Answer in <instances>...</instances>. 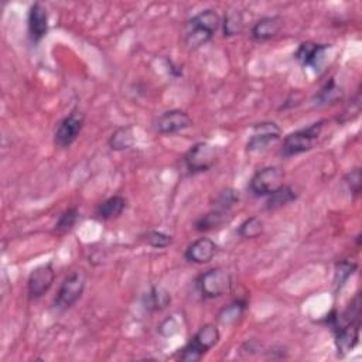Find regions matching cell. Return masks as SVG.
Instances as JSON below:
<instances>
[{
    "instance_id": "1",
    "label": "cell",
    "mask_w": 362,
    "mask_h": 362,
    "mask_svg": "<svg viewBox=\"0 0 362 362\" xmlns=\"http://www.w3.org/2000/svg\"><path fill=\"white\" fill-rule=\"evenodd\" d=\"M221 25L219 16L215 11L207 9L195 15L187 23L184 43L188 49L195 50L210 43Z\"/></svg>"
},
{
    "instance_id": "2",
    "label": "cell",
    "mask_w": 362,
    "mask_h": 362,
    "mask_svg": "<svg viewBox=\"0 0 362 362\" xmlns=\"http://www.w3.org/2000/svg\"><path fill=\"white\" fill-rule=\"evenodd\" d=\"M324 123L325 121H318L315 123H311L307 128L298 129L287 135L283 140L280 155L287 159V157H293L311 150L321 136Z\"/></svg>"
},
{
    "instance_id": "3",
    "label": "cell",
    "mask_w": 362,
    "mask_h": 362,
    "mask_svg": "<svg viewBox=\"0 0 362 362\" xmlns=\"http://www.w3.org/2000/svg\"><path fill=\"white\" fill-rule=\"evenodd\" d=\"M219 330L214 324L203 325L190 342L181 349V361L184 362H197L200 361L212 346L219 341Z\"/></svg>"
},
{
    "instance_id": "4",
    "label": "cell",
    "mask_w": 362,
    "mask_h": 362,
    "mask_svg": "<svg viewBox=\"0 0 362 362\" xmlns=\"http://www.w3.org/2000/svg\"><path fill=\"white\" fill-rule=\"evenodd\" d=\"M231 274L221 267L210 269L200 274V277L197 279V289L200 294L207 300L218 298L228 294L231 291Z\"/></svg>"
},
{
    "instance_id": "5",
    "label": "cell",
    "mask_w": 362,
    "mask_h": 362,
    "mask_svg": "<svg viewBox=\"0 0 362 362\" xmlns=\"http://www.w3.org/2000/svg\"><path fill=\"white\" fill-rule=\"evenodd\" d=\"M284 184V171L279 166H269L258 170L249 183L255 197H269Z\"/></svg>"
},
{
    "instance_id": "6",
    "label": "cell",
    "mask_w": 362,
    "mask_h": 362,
    "mask_svg": "<svg viewBox=\"0 0 362 362\" xmlns=\"http://www.w3.org/2000/svg\"><path fill=\"white\" fill-rule=\"evenodd\" d=\"M218 147L210 143H195L184 156V163L191 174L208 171L218 159Z\"/></svg>"
},
{
    "instance_id": "7",
    "label": "cell",
    "mask_w": 362,
    "mask_h": 362,
    "mask_svg": "<svg viewBox=\"0 0 362 362\" xmlns=\"http://www.w3.org/2000/svg\"><path fill=\"white\" fill-rule=\"evenodd\" d=\"M85 123V115L80 111H73L68 114L57 126L54 133L56 146L66 149L70 147L80 136Z\"/></svg>"
},
{
    "instance_id": "8",
    "label": "cell",
    "mask_w": 362,
    "mask_h": 362,
    "mask_svg": "<svg viewBox=\"0 0 362 362\" xmlns=\"http://www.w3.org/2000/svg\"><path fill=\"white\" fill-rule=\"evenodd\" d=\"M85 289L84 274L77 272L70 274L61 284L57 297L54 300V307L57 310H67L74 306L83 296Z\"/></svg>"
},
{
    "instance_id": "9",
    "label": "cell",
    "mask_w": 362,
    "mask_h": 362,
    "mask_svg": "<svg viewBox=\"0 0 362 362\" xmlns=\"http://www.w3.org/2000/svg\"><path fill=\"white\" fill-rule=\"evenodd\" d=\"M56 280V272L53 262L37 266L29 276L28 291L30 300H37L43 297L53 286Z\"/></svg>"
},
{
    "instance_id": "10",
    "label": "cell",
    "mask_w": 362,
    "mask_h": 362,
    "mask_svg": "<svg viewBox=\"0 0 362 362\" xmlns=\"http://www.w3.org/2000/svg\"><path fill=\"white\" fill-rule=\"evenodd\" d=\"M359 317L352 318L349 321H338L334 325L335 332V346L338 354L345 355L352 351L359 339Z\"/></svg>"
},
{
    "instance_id": "11",
    "label": "cell",
    "mask_w": 362,
    "mask_h": 362,
    "mask_svg": "<svg viewBox=\"0 0 362 362\" xmlns=\"http://www.w3.org/2000/svg\"><path fill=\"white\" fill-rule=\"evenodd\" d=\"M328 50H330V46L327 44L306 42L298 46L294 57L303 67H308V68H313L314 71H320L325 64Z\"/></svg>"
},
{
    "instance_id": "12",
    "label": "cell",
    "mask_w": 362,
    "mask_h": 362,
    "mask_svg": "<svg viewBox=\"0 0 362 362\" xmlns=\"http://www.w3.org/2000/svg\"><path fill=\"white\" fill-rule=\"evenodd\" d=\"M193 126V119L190 115L181 109H171L163 112L156 121L155 128L162 135H173L186 131Z\"/></svg>"
},
{
    "instance_id": "13",
    "label": "cell",
    "mask_w": 362,
    "mask_h": 362,
    "mask_svg": "<svg viewBox=\"0 0 362 362\" xmlns=\"http://www.w3.org/2000/svg\"><path fill=\"white\" fill-rule=\"evenodd\" d=\"M280 128L274 122H262L253 126L252 135L246 143V150L253 153V152H260L266 149L270 143L276 142L280 138Z\"/></svg>"
},
{
    "instance_id": "14",
    "label": "cell",
    "mask_w": 362,
    "mask_h": 362,
    "mask_svg": "<svg viewBox=\"0 0 362 362\" xmlns=\"http://www.w3.org/2000/svg\"><path fill=\"white\" fill-rule=\"evenodd\" d=\"M29 37L32 43H40L49 33V12L42 4L32 5L29 11Z\"/></svg>"
},
{
    "instance_id": "15",
    "label": "cell",
    "mask_w": 362,
    "mask_h": 362,
    "mask_svg": "<svg viewBox=\"0 0 362 362\" xmlns=\"http://www.w3.org/2000/svg\"><path fill=\"white\" fill-rule=\"evenodd\" d=\"M218 245L210 239V238H198L195 239L193 243L188 245V248L186 249V259L191 263H197V265H205L210 263L215 253H217Z\"/></svg>"
},
{
    "instance_id": "16",
    "label": "cell",
    "mask_w": 362,
    "mask_h": 362,
    "mask_svg": "<svg viewBox=\"0 0 362 362\" xmlns=\"http://www.w3.org/2000/svg\"><path fill=\"white\" fill-rule=\"evenodd\" d=\"M283 26V19L280 16H267L258 20L252 30L251 36L255 42H267L279 35Z\"/></svg>"
},
{
    "instance_id": "17",
    "label": "cell",
    "mask_w": 362,
    "mask_h": 362,
    "mask_svg": "<svg viewBox=\"0 0 362 362\" xmlns=\"http://www.w3.org/2000/svg\"><path fill=\"white\" fill-rule=\"evenodd\" d=\"M126 207H128V200L125 197L114 195L97 207L95 217L98 219L109 221V219H114V218H118L119 215H122V212L126 210Z\"/></svg>"
},
{
    "instance_id": "18",
    "label": "cell",
    "mask_w": 362,
    "mask_h": 362,
    "mask_svg": "<svg viewBox=\"0 0 362 362\" xmlns=\"http://www.w3.org/2000/svg\"><path fill=\"white\" fill-rule=\"evenodd\" d=\"M171 303L170 293L162 286H153L143 297V306L147 311H162Z\"/></svg>"
},
{
    "instance_id": "19",
    "label": "cell",
    "mask_w": 362,
    "mask_h": 362,
    "mask_svg": "<svg viewBox=\"0 0 362 362\" xmlns=\"http://www.w3.org/2000/svg\"><path fill=\"white\" fill-rule=\"evenodd\" d=\"M109 147L112 150L116 152H122V150H128L133 146L135 143V133H133V128L132 126H122L118 128L109 138L108 140Z\"/></svg>"
},
{
    "instance_id": "20",
    "label": "cell",
    "mask_w": 362,
    "mask_h": 362,
    "mask_svg": "<svg viewBox=\"0 0 362 362\" xmlns=\"http://www.w3.org/2000/svg\"><path fill=\"white\" fill-rule=\"evenodd\" d=\"M296 200V194H294V190L289 186H282L277 191H274L273 194H270L266 200V205L265 208L267 211H274V210H279L282 207H286L289 205L290 203H293Z\"/></svg>"
},
{
    "instance_id": "21",
    "label": "cell",
    "mask_w": 362,
    "mask_h": 362,
    "mask_svg": "<svg viewBox=\"0 0 362 362\" xmlns=\"http://www.w3.org/2000/svg\"><path fill=\"white\" fill-rule=\"evenodd\" d=\"M246 308V301L245 300H235L225 306L219 314H218V322L222 325H232L235 324L243 314Z\"/></svg>"
},
{
    "instance_id": "22",
    "label": "cell",
    "mask_w": 362,
    "mask_h": 362,
    "mask_svg": "<svg viewBox=\"0 0 362 362\" xmlns=\"http://www.w3.org/2000/svg\"><path fill=\"white\" fill-rule=\"evenodd\" d=\"M227 214L224 211L219 210H212L208 214L203 215L197 222H195V231L198 232H207V231H212L215 228H219L221 225L225 224L227 221Z\"/></svg>"
},
{
    "instance_id": "23",
    "label": "cell",
    "mask_w": 362,
    "mask_h": 362,
    "mask_svg": "<svg viewBox=\"0 0 362 362\" xmlns=\"http://www.w3.org/2000/svg\"><path fill=\"white\" fill-rule=\"evenodd\" d=\"M243 28H245V20L241 12L231 11L225 15L224 23H222V30L225 37H234L241 35Z\"/></svg>"
},
{
    "instance_id": "24",
    "label": "cell",
    "mask_w": 362,
    "mask_h": 362,
    "mask_svg": "<svg viewBox=\"0 0 362 362\" xmlns=\"http://www.w3.org/2000/svg\"><path fill=\"white\" fill-rule=\"evenodd\" d=\"M339 97H341V90L337 87V84L334 83V80H330V83H327V84L318 91V94L314 95L313 104L317 105V107H324V105H328V104L335 102Z\"/></svg>"
},
{
    "instance_id": "25",
    "label": "cell",
    "mask_w": 362,
    "mask_h": 362,
    "mask_svg": "<svg viewBox=\"0 0 362 362\" xmlns=\"http://www.w3.org/2000/svg\"><path fill=\"white\" fill-rule=\"evenodd\" d=\"M263 229H265V225H263V221L258 217H251L248 219H245L239 228H238V234L241 238H245V239H255L258 236H260L263 234Z\"/></svg>"
},
{
    "instance_id": "26",
    "label": "cell",
    "mask_w": 362,
    "mask_h": 362,
    "mask_svg": "<svg viewBox=\"0 0 362 362\" xmlns=\"http://www.w3.org/2000/svg\"><path fill=\"white\" fill-rule=\"evenodd\" d=\"M356 269V263L349 262V260H339L335 265V273H334V286H335V293L342 289V286L348 282V279L352 276V273Z\"/></svg>"
},
{
    "instance_id": "27",
    "label": "cell",
    "mask_w": 362,
    "mask_h": 362,
    "mask_svg": "<svg viewBox=\"0 0 362 362\" xmlns=\"http://www.w3.org/2000/svg\"><path fill=\"white\" fill-rule=\"evenodd\" d=\"M238 201H239V195L236 194L235 190H232V188L222 190L215 197L214 210H219V211L228 212L235 204H238Z\"/></svg>"
},
{
    "instance_id": "28",
    "label": "cell",
    "mask_w": 362,
    "mask_h": 362,
    "mask_svg": "<svg viewBox=\"0 0 362 362\" xmlns=\"http://www.w3.org/2000/svg\"><path fill=\"white\" fill-rule=\"evenodd\" d=\"M78 218H80V212H78L77 208L66 210L60 215V218H59V221L56 224L54 232H57V234H67V232H70L76 227Z\"/></svg>"
},
{
    "instance_id": "29",
    "label": "cell",
    "mask_w": 362,
    "mask_h": 362,
    "mask_svg": "<svg viewBox=\"0 0 362 362\" xmlns=\"http://www.w3.org/2000/svg\"><path fill=\"white\" fill-rule=\"evenodd\" d=\"M143 241L153 248H167L173 242V236L160 231H149L143 236Z\"/></svg>"
},
{
    "instance_id": "30",
    "label": "cell",
    "mask_w": 362,
    "mask_h": 362,
    "mask_svg": "<svg viewBox=\"0 0 362 362\" xmlns=\"http://www.w3.org/2000/svg\"><path fill=\"white\" fill-rule=\"evenodd\" d=\"M344 183H345L348 191H349L354 197H358L359 193H361V169L356 167V169L351 170V171L345 176Z\"/></svg>"
},
{
    "instance_id": "31",
    "label": "cell",
    "mask_w": 362,
    "mask_h": 362,
    "mask_svg": "<svg viewBox=\"0 0 362 362\" xmlns=\"http://www.w3.org/2000/svg\"><path fill=\"white\" fill-rule=\"evenodd\" d=\"M157 331L163 335V337H171L179 331V322L174 317H169L164 321H162V324L159 325Z\"/></svg>"
}]
</instances>
